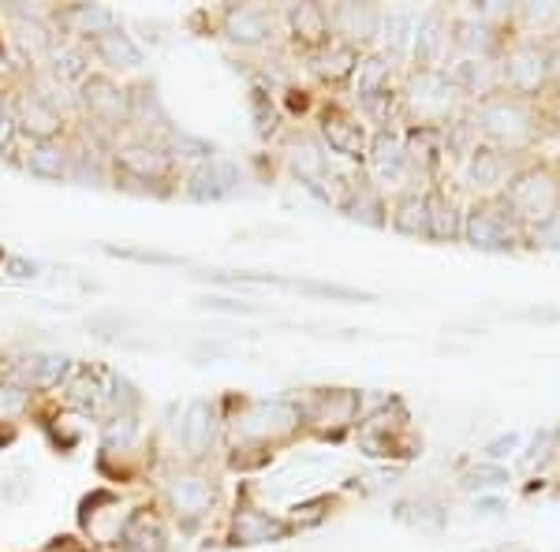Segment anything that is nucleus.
<instances>
[{
	"label": "nucleus",
	"mask_w": 560,
	"mask_h": 552,
	"mask_svg": "<svg viewBox=\"0 0 560 552\" xmlns=\"http://www.w3.org/2000/svg\"><path fill=\"white\" fill-rule=\"evenodd\" d=\"M292 168H295V176H300V184L306 187V191L329 198V191H325V157L311 146V142H295Z\"/></svg>",
	"instance_id": "obj_27"
},
{
	"label": "nucleus",
	"mask_w": 560,
	"mask_h": 552,
	"mask_svg": "<svg viewBox=\"0 0 560 552\" xmlns=\"http://www.w3.org/2000/svg\"><path fill=\"white\" fill-rule=\"evenodd\" d=\"M497 83L504 94H516L523 102H541L553 90V60H549L546 42L527 38V34H509L493 57Z\"/></svg>",
	"instance_id": "obj_3"
},
{
	"label": "nucleus",
	"mask_w": 560,
	"mask_h": 552,
	"mask_svg": "<svg viewBox=\"0 0 560 552\" xmlns=\"http://www.w3.org/2000/svg\"><path fill=\"white\" fill-rule=\"evenodd\" d=\"M57 75L60 79H83V52L60 49L57 52Z\"/></svg>",
	"instance_id": "obj_36"
},
{
	"label": "nucleus",
	"mask_w": 560,
	"mask_h": 552,
	"mask_svg": "<svg viewBox=\"0 0 560 552\" xmlns=\"http://www.w3.org/2000/svg\"><path fill=\"white\" fill-rule=\"evenodd\" d=\"M538 113H541V124H549L553 131H560V83L538 102Z\"/></svg>",
	"instance_id": "obj_37"
},
{
	"label": "nucleus",
	"mask_w": 560,
	"mask_h": 552,
	"mask_svg": "<svg viewBox=\"0 0 560 552\" xmlns=\"http://www.w3.org/2000/svg\"><path fill=\"white\" fill-rule=\"evenodd\" d=\"M459 90L448 79V71H430L422 68L419 75L411 79L408 94H404V108L415 116V128H433L445 131L448 124L459 120Z\"/></svg>",
	"instance_id": "obj_4"
},
{
	"label": "nucleus",
	"mask_w": 560,
	"mask_h": 552,
	"mask_svg": "<svg viewBox=\"0 0 560 552\" xmlns=\"http://www.w3.org/2000/svg\"><path fill=\"white\" fill-rule=\"evenodd\" d=\"M527 243H530V247H549V250H560V221L546 224V228H538V232H530V235H527Z\"/></svg>",
	"instance_id": "obj_39"
},
{
	"label": "nucleus",
	"mask_w": 560,
	"mask_h": 552,
	"mask_svg": "<svg viewBox=\"0 0 560 552\" xmlns=\"http://www.w3.org/2000/svg\"><path fill=\"white\" fill-rule=\"evenodd\" d=\"M173 150L184 153V157H210L213 153L202 139H191V134H184V131H173Z\"/></svg>",
	"instance_id": "obj_38"
},
{
	"label": "nucleus",
	"mask_w": 560,
	"mask_h": 552,
	"mask_svg": "<svg viewBox=\"0 0 560 552\" xmlns=\"http://www.w3.org/2000/svg\"><path fill=\"white\" fill-rule=\"evenodd\" d=\"M71 23L79 26V34H105V31H113V12L102 4H79L75 12H71Z\"/></svg>",
	"instance_id": "obj_31"
},
{
	"label": "nucleus",
	"mask_w": 560,
	"mask_h": 552,
	"mask_svg": "<svg viewBox=\"0 0 560 552\" xmlns=\"http://www.w3.org/2000/svg\"><path fill=\"white\" fill-rule=\"evenodd\" d=\"M224 34L240 45H261L273 34V20L261 8H232L229 20H224Z\"/></svg>",
	"instance_id": "obj_17"
},
{
	"label": "nucleus",
	"mask_w": 560,
	"mask_h": 552,
	"mask_svg": "<svg viewBox=\"0 0 560 552\" xmlns=\"http://www.w3.org/2000/svg\"><path fill=\"white\" fill-rule=\"evenodd\" d=\"M464 239L478 250H512L527 243L501 198H478L464 213Z\"/></svg>",
	"instance_id": "obj_6"
},
{
	"label": "nucleus",
	"mask_w": 560,
	"mask_h": 552,
	"mask_svg": "<svg viewBox=\"0 0 560 552\" xmlns=\"http://www.w3.org/2000/svg\"><path fill=\"white\" fill-rule=\"evenodd\" d=\"M94 49H97V57H102L108 68H139V64H142L139 45H135L124 31H105V34H97V38H94Z\"/></svg>",
	"instance_id": "obj_25"
},
{
	"label": "nucleus",
	"mask_w": 560,
	"mask_h": 552,
	"mask_svg": "<svg viewBox=\"0 0 560 552\" xmlns=\"http://www.w3.org/2000/svg\"><path fill=\"white\" fill-rule=\"evenodd\" d=\"M427 202H430V239H456V235H464V213H459L453 198L445 191H433L427 195Z\"/></svg>",
	"instance_id": "obj_22"
},
{
	"label": "nucleus",
	"mask_w": 560,
	"mask_h": 552,
	"mask_svg": "<svg viewBox=\"0 0 560 552\" xmlns=\"http://www.w3.org/2000/svg\"><path fill=\"white\" fill-rule=\"evenodd\" d=\"M393 228L404 232V235H427L430 239V202L427 195L419 191H408L396 202L393 210Z\"/></svg>",
	"instance_id": "obj_23"
},
{
	"label": "nucleus",
	"mask_w": 560,
	"mask_h": 552,
	"mask_svg": "<svg viewBox=\"0 0 560 552\" xmlns=\"http://www.w3.org/2000/svg\"><path fill=\"white\" fill-rule=\"evenodd\" d=\"M359 64V52H355V45H348V42H340V38H332V42H325L318 52H314V71H318L322 79H351V71H355Z\"/></svg>",
	"instance_id": "obj_21"
},
{
	"label": "nucleus",
	"mask_w": 560,
	"mask_h": 552,
	"mask_svg": "<svg viewBox=\"0 0 560 552\" xmlns=\"http://www.w3.org/2000/svg\"><path fill=\"white\" fill-rule=\"evenodd\" d=\"M512 221L520 224L523 239L530 232L546 228V224L560 221V161L549 157H527L512 168L504 191L497 195Z\"/></svg>",
	"instance_id": "obj_2"
},
{
	"label": "nucleus",
	"mask_w": 560,
	"mask_h": 552,
	"mask_svg": "<svg viewBox=\"0 0 560 552\" xmlns=\"http://www.w3.org/2000/svg\"><path fill=\"white\" fill-rule=\"evenodd\" d=\"M329 31L340 34V42H348V45L370 42L382 31V12H377L374 4H340L329 12Z\"/></svg>",
	"instance_id": "obj_12"
},
{
	"label": "nucleus",
	"mask_w": 560,
	"mask_h": 552,
	"mask_svg": "<svg viewBox=\"0 0 560 552\" xmlns=\"http://www.w3.org/2000/svg\"><path fill=\"white\" fill-rule=\"evenodd\" d=\"M467 124H471V131L478 134L482 146L504 153L516 165L530 157V150L538 146L541 131H546L538 102H523V97L504 94V90L475 102L471 113H467Z\"/></svg>",
	"instance_id": "obj_1"
},
{
	"label": "nucleus",
	"mask_w": 560,
	"mask_h": 552,
	"mask_svg": "<svg viewBox=\"0 0 560 552\" xmlns=\"http://www.w3.org/2000/svg\"><path fill=\"white\" fill-rule=\"evenodd\" d=\"M124 549L128 552H165V533H161V527L153 519H135L128 533H124Z\"/></svg>",
	"instance_id": "obj_29"
},
{
	"label": "nucleus",
	"mask_w": 560,
	"mask_h": 552,
	"mask_svg": "<svg viewBox=\"0 0 560 552\" xmlns=\"http://www.w3.org/2000/svg\"><path fill=\"white\" fill-rule=\"evenodd\" d=\"M546 49H549V60H553V79L560 83V31L553 34V38H546Z\"/></svg>",
	"instance_id": "obj_41"
},
{
	"label": "nucleus",
	"mask_w": 560,
	"mask_h": 552,
	"mask_svg": "<svg viewBox=\"0 0 560 552\" xmlns=\"http://www.w3.org/2000/svg\"><path fill=\"white\" fill-rule=\"evenodd\" d=\"M300 422H303V414H300V407H292V403H247V407H240V414L232 419V445L269 448V445H277V441H284Z\"/></svg>",
	"instance_id": "obj_5"
},
{
	"label": "nucleus",
	"mask_w": 560,
	"mask_h": 552,
	"mask_svg": "<svg viewBox=\"0 0 560 552\" xmlns=\"http://www.w3.org/2000/svg\"><path fill=\"white\" fill-rule=\"evenodd\" d=\"M213 441V407L206 400H195L187 407V419H184V445L191 456H206Z\"/></svg>",
	"instance_id": "obj_26"
},
{
	"label": "nucleus",
	"mask_w": 560,
	"mask_h": 552,
	"mask_svg": "<svg viewBox=\"0 0 560 552\" xmlns=\"http://www.w3.org/2000/svg\"><path fill=\"white\" fill-rule=\"evenodd\" d=\"M213 501H217V489L210 478L179 474L168 482V504H173V512L187 522H198L202 515H210Z\"/></svg>",
	"instance_id": "obj_10"
},
{
	"label": "nucleus",
	"mask_w": 560,
	"mask_h": 552,
	"mask_svg": "<svg viewBox=\"0 0 560 552\" xmlns=\"http://www.w3.org/2000/svg\"><path fill=\"white\" fill-rule=\"evenodd\" d=\"M348 213L355 216V221H366V224H382L385 221V205H382V191H377L374 184H359L355 191H351V202H348Z\"/></svg>",
	"instance_id": "obj_30"
},
{
	"label": "nucleus",
	"mask_w": 560,
	"mask_h": 552,
	"mask_svg": "<svg viewBox=\"0 0 560 552\" xmlns=\"http://www.w3.org/2000/svg\"><path fill=\"white\" fill-rule=\"evenodd\" d=\"M288 530H292V522L273 519V515L258 508H240L236 519H232V541L236 545H266V541L288 538Z\"/></svg>",
	"instance_id": "obj_13"
},
{
	"label": "nucleus",
	"mask_w": 560,
	"mask_h": 552,
	"mask_svg": "<svg viewBox=\"0 0 560 552\" xmlns=\"http://www.w3.org/2000/svg\"><path fill=\"white\" fill-rule=\"evenodd\" d=\"M26 168L38 179H60V176H68V157H65V150H57L52 142H38V146L31 150V157H26Z\"/></svg>",
	"instance_id": "obj_28"
},
{
	"label": "nucleus",
	"mask_w": 560,
	"mask_h": 552,
	"mask_svg": "<svg viewBox=\"0 0 560 552\" xmlns=\"http://www.w3.org/2000/svg\"><path fill=\"white\" fill-rule=\"evenodd\" d=\"M322 139L332 153H340V157H348V161H363L370 153L366 128L359 124V116L345 113V108H329V113L322 116Z\"/></svg>",
	"instance_id": "obj_7"
},
{
	"label": "nucleus",
	"mask_w": 560,
	"mask_h": 552,
	"mask_svg": "<svg viewBox=\"0 0 560 552\" xmlns=\"http://www.w3.org/2000/svg\"><path fill=\"white\" fill-rule=\"evenodd\" d=\"M23 407V396L20 388H0V414H12Z\"/></svg>",
	"instance_id": "obj_40"
},
{
	"label": "nucleus",
	"mask_w": 560,
	"mask_h": 552,
	"mask_svg": "<svg viewBox=\"0 0 560 552\" xmlns=\"http://www.w3.org/2000/svg\"><path fill=\"white\" fill-rule=\"evenodd\" d=\"M288 23H292V34L303 45H314V49H322L325 42H332L329 8H322V4H300V8H292V12H288Z\"/></svg>",
	"instance_id": "obj_18"
},
{
	"label": "nucleus",
	"mask_w": 560,
	"mask_h": 552,
	"mask_svg": "<svg viewBox=\"0 0 560 552\" xmlns=\"http://www.w3.org/2000/svg\"><path fill=\"white\" fill-rule=\"evenodd\" d=\"M415 31H419V20H411V15H388V23H385V38L396 52L411 49Z\"/></svg>",
	"instance_id": "obj_32"
},
{
	"label": "nucleus",
	"mask_w": 560,
	"mask_h": 552,
	"mask_svg": "<svg viewBox=\"0 0 560 552\" xmlns=\"http://www.w3.org/2000/svg\"><path fill=\"white\" fill-rule=\"evenodd\" d=\"M359 414V392H348V388H337V392H322L318 403L311 411V422L318 433H329V437H340Z\"/></svg>",
	"instance_id": "obj_11"
},
{
	"label": "nucleus",
	"mask_w": 560,
	"mask_h": 552,
	"mask_svg": "<svg viewBox=\"0 0 560 552\" xmlns=\"http://www.w3.org/2000/svg\"><path fill=\"white\" fill-rule=\"evenodd\" d=\"M131 437H135V419H131V414H124V419H116L113 425H108V433H105V448H108V451H113L116 445L128 448V445H131Z\"/></svg>",
	"instance_id": "obj_35"
},
{
	"label": "nucleus",
	"mask_w": 560,
	"mask_h": 552,
	"mask_svg": "<svg viewBox=\"0 0 560 552\" xmlns=\"http://www.w3.org/2000/svg\"><path fill=\"white\" fill-rule=\"evenodd\" d=\"M366 161H370V176H374L382 187H388V184L400 187L415 176L408 165V153H404V142L396 139L393 131H377L374 139H370Z\"/></svg>",
	"instance_id": "obj_8"
},
{
	"label": "nucleus",
	"mask_w": 560,
	"mask_h": 552,
	"mask_svg": "<svg viewBox=\"0 0 560 552\" xmlns=\"http://www.w3.org/2000/svg\"><path fill=\"white\" fill-rule=\"evenodd\" d=\"M116 161H120L124 172H131V176H139V179H161L168 168V153L150 146V142H131V146H124L116 153Z\"/></svg>",
	"instance_id": "obj_19"
},
{
	"label": "nucleus",
	"mask_w": 560,
	"mask_h": 552,
	"mask_svg": "<svg viewBox=\"0 0 560 552\" xmlns=\"http://www.w3.org/2000/svg\"><path fill=\"white\" fill-rule=\"evenodd\" d=\"M236 184H240V176H236V168L232 165H202L191 176V198H224V195H232L236 191Z\"/></svg>",
	"instance_id": "obj_24"
},
{
	"label": "nucleus",
	"mask_w": 560,
	"mask_h": 552,
	"mask_svg": "<svg viewBox=\"0 0 560 552\" xmlns=\"http://www.w3.org/2000/svg\"><path fill=\"white\" fill-rule=\"evenodd\" d=\"M15 26H20V42L26 45V49H34V52L49 49V34H45V26L38 20H26V15H20Z\"/></svg>",
	"instance_id": "obj_34"
},
{
	"label": "nucleus",
	"mask_w": 560,
	"mask_h": 552,
	"mask_svg": "<svg viewBox=\"0 0 560 552\" xmlns=\"http://www.w3.org/2000/svg\"><path fill=\"white\" fill-rule=\"evenodd\" d=\"M351 83H355V97L363 105H377L388 97V60L385 57H363L351 71Z\"/></svg>",
	"instance_id": "obj_16"
},
{
	"label": "nucleus",
	"mask_w": 560,
	"mask_h": 552,
	"mask_svg": "<svg viewBox=\"0 0 560 552\" xmlns=\"http://www.w3.org/2000/svg\"><path fill=\"white\" fill-rule=\"evenodd\" d=\"M512 168H516V161H509L504 153H497L490 146H478L467 153V184L475 187L478 198H497L504 191V184H509Z\"/></svg>",
	"instance_id": "obj_9"
},
{
	"label": "nucleus",
	"mask_w": 560,
	"mask_h": 552,
	"mask_svg": "<svg viewBox=\"0 0 560 552\" xmlns=\"http://www.w3.org/2000/svg\"><path fill=\"white\" fill-rule=\"evenodd\" d=\"M71 403H79L83 411H97V407L105 403V388L86 374L75 377V381H71Z\"/></svg>",
	"instance_id": "obj_33"
},
{
	"label": "nucleus",
	"mask_w": 560,
	"mask_h": 552,
	"mask_svg": "<svg viewBox=\"0 0 560 552\" xmlns=\"http://www.w3.org/2000/svg\"><path fill=\"white\" fill-rule=\"evenodd\" d=\"M15 124H20L23 131L38 134V139H49V134L60 131V116L57 108H52L45 97L38 94H26L20 97V108H15Z\"/></svg>",
	"instance_id": "obj_20"
},
{
	"label": "nucleus",
	"mask_w": 560,
	"mask_h": 552,
	"mask_svg": "<svg viewBox=\"0 0 560 552\" xmlns=\"http://www.w3.org/2000/svg\"><path fill=\"white\" fill-rule=\"evenodd\" d=\"M15 277H34V266H26V261H12Z\"/></svg>",
	"instance_id": "obj_42"
},
{
	"label": "nucleus",
	"mask_w": 560,
	"mask_h": 552,
	"mask_svg": "<svg viewBox=\"0 0 560 552\" xmlns=\"http://www.w3.org/2000/svg\"><path fill=\"white\" fill-rule=\"evenodd\" d=\"M453 45V23L445 20L441 12H430L419 20V31H415V57L422 60V68L438 71L445 49Z\"/></svg>",
	"instance_id": "obj_14"
},
{
	"label": "nucleus",
	"mask_w": 560,
	"mask_h": 552,
	"mask_svg": "<svg viewBox=\"0 0 560 552\" xmlns=\"http://www.w3.org/2000/svg\"><path fill=\"white\" fill-rule=\"evenodd\" d=\"M83 102L90 108V116H97L102 124H124L131 116V108H128V97L120 94L108 79H86V86H83Z\"/></svg>",
	"instance_id": "obj_15"
}]
</instances>
